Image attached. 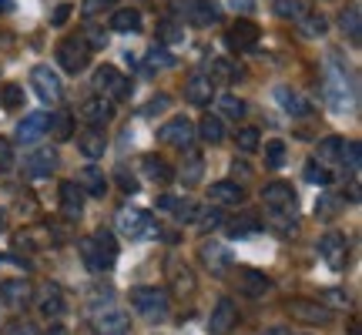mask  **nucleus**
Returning a JSON list of instances; mask_svg holds the SVG:
<instances>
[{
    "label": "nucleus",
    "instance_id": "obj_41",
    "mask_svg": "<svg viewBox=\"0 0 362 335\" xmlns=\"http://www.w3.org/2000/svg\"><path fill=\"white\" fill-rule=\"evenodd\" d=\"M285 165V144L282 141H269L265 144V168H282Z\"/></svg>",
    "mask_w": 362,
    "mask_h": 335
},
{
    "label": "nucleus",
    "instance_id": "obj_46",
    "mask_svg": "<svg viewBox=\"0 0 362 335\" xmlns=\"http://www.w3.org/2000/svg\"><path fill=\"white\" fill-rule=\"evenodd\" d=\"M148 64L151 67H171L175 64V57H171L165 47H151V51H148Z\"/></svg>",
    "mask_w": 362,
    "mask_h": 335
},
{
    "label": "nucleus",
    "instance_id": "obj_57",
    "mask_svg": "<svg viewBox=\"0 0 362 335\" xmlns=\"http://www.w3.org/2000/svg\"><path fill=\"white\" fill-rule=\"evenodd\" d=\"M47 335H67V332L61 329V325H51V329H47Z\"/></svg>",
    "mask_w": 362,
    "mask_h": 335
},
{
    "label": "nucleus",
    "instance_id": "obj_26",
    "mask_svg": "<svg viewBox=\"0 0 362 335\" xmlns=\"http://www.w3.org/2000/svg\"><path fill=\"white\" fill-rule=\"evenodd\" d=\"M78 184H81V192L94 194V198H104V194H107V178H104L101 168H84Z\"/></svg>",
    "mask_w": 362,
    "mask_h": 335
},
{
    "label": "nucleus",
    "instance_id": "obj_17",
    "mask_svg": "<svg viewBox=\"0 0 362 335\" xmlns=\"http://www.w3.org/2000/svg\"><path fill=\"white\" fill-rule=\"evenodd\" d=\"M228 44L238 47V51H252L259 44V27L252 24V20H235L232 30H228Z\"/></svg>",
    "mask_w": 362,
    "mask_h": 335
},
{
    "label": "nucleus",
    "instance_id": "obj_51",
    "mask_svg": "<svg viewBox=\"0 0 362 335\" xmlns=\"http://www.w3.org/2000/svg\"><path fill=\"white\" fill-rule=\"evenodd\" d=\"M67 17H71V4H61V7L54 11L51 24H54V27H61V24H64V20H67Z\"/></svg>",
    "mask_w": 362,
    "mask_h": 335
},
{
    "label": "nucleus",
    "instance_id": "obj_48",
    "mask_svg": "<svg viewBox=\"0 0 362 335\" xmlns=\"http://www.w3.org/2000/svg\"><path fill=\"white\" fill-rule=\"evenodd\" d=\"M117 184H121V188H124V192H138V178H134V175H128V171H124V168H121V171H117Z\"/></svg>",
    "mask_w": 362,
    "mask_h": 335
},
{
    "label": "nucleus",
    "instance_id": "obj_59",
    "mask_svg": "<svg viewBox=\"0 0 362 335\" xmlns=\"http://www.w3.org/2000/svg\"><path fill=\"white\" fill-rule=\"evenodd\" d=\"M269 335H285V332H282V329H279V325H275V329H272V332H269Z\"/></svg>",
    "mask_w": 362,
    "mask_h": 335
},
{
    "label": "nucleus",
    "instance_id": "obj_10",
    "mask_svg": "<svg viewBox=\"0 0 362 335\" xmlns=\"http://www.w3.org/2000/svg\"><path fill=\"white\" fill-rule=\"evenodd\" d=\"M158 138L165 144H175V148H188L194 141V124L188 117H171L168 124L158 131Z\"/></svg>",
    "mask_w": 362,
    "mask_h": 335
},
{
    "label": "nucleus",
    "instance_id": "obj_40",
    "mask_svg": "<svg viewBox=\"0 0 362 335\" xmlns=\"http://www.w3.org/2000/svg\"><path fill=\"white\" fill-rule=\"evenodd\" d=\"M202 175H205V161H202L198 155H192V161H188V165H185V171H181V181L192 188V184H198V181H202Z\"/></svg>",
    "mask_w": 362,
    "mask_h": 335
},
{
    "label": "nucleus",
    "instance_id": "obj_43",
    "mask_svg": "<svg viewBox=\"0 0 362 335\" xmlns=\"http://www.w3.org/2000/svg\"><path fill=\"white\" fill-rule=\"evenodd\" d=\"M0 104H4L7 111L21 107V104H24V88H17V84H7V88H4V94H0Z\"/></svg>",
    "mask_w": 362,
    "mask_h": 335
},
{
    "label": "nucleus",
    "instance_id": "obj_21",
    "mask_svg": "<svg viewBox=\"0 0 362 335\" xmlns=\"http://www.w3.org/2000/svg\"><path fill=\"white\" fill-rule=\"evenodd\" d=\"M47 134V114H27L21 124H17V138L24 144H34Z\"/></svg>",
    "mask_w": 362,
    "mask_h": 335
},
{
    "label": "nucleus",
    "instance_id": "obj_4",
    "mask_svg": "<svg viewBox=\"0 0 362 335\" xmlns=\"http://www.w3.org/2000/svg\"><path fill=\"white\" fill-rule=\"evenodd\" d=\"M88 61H90V47L81 37H67L57 44V64H61V71L81 74L88 67Z\"/></svg>",
    "mask_w": 362,
    "mask_h": 335
},
{
    "label": "nucleus",
    "instance_id": "obj_20",
    "mask_svg": "<svg viewBox=\"0 0 362 335\" xmlns=\"http://www.w3.org/2000/svg\"><path fill=\"white\" fill-rule=\"evenodd\" d=\"M30 295H34V288H30V282H24V278L0 282V298H4L7 305H24V302H30Z\"/></svg>",
    "mask_w": 362,
    "mask_h": 335
},
{
    "label": "nucleus",
    "instance_id": "obj_37",
    "mask_svg": "<svg viewBox=\"0 0 362 335\" xmlns=\"http://www.w3.org/2000/svg\"><path fill=\"white\" fill-rule=\"evenodd\" d=\"M242 288H245L248 295H262V292L269 288V278H265V275H259L255 269H245V271H242Z\"/></svg>",
    "mask_w": 362,
    "mask_h": 335
},
{
    "label": "nucleus",
    "instance_id": "obj_31",
    "mask_svg": "<svg viewBox=\"0 0 362 335\" xmlns=\"http://www.w3.org/2000/svg\"><path fill=\"white\" fill-rule=\"evenodd\" d=\"M40 312H44L47 319H57V315L64 312V295H61V292H57L54 285L40 292Z\"/></svg>",
    "mask_w": 362,
    "mask_h": 335
},
{
    "label": "nucleus",
    "instance_id": "obj_44",
    "mask_svg": "<svg viewBox=\"0 0 362 335\" xmlns=\"http://www.w3.org/2000/svg\"><path fill=\"white\" fill-rule=\"evenodd\" d=\"M185 37V30H181L175 20H161L158 24V40H165V44H175V40Z\"/></svg>",
    "mask_w": 362,
    "mask_h": 335
},
{
    "label": "nucleus",
    "instance_id": "obj_14",
    "mask_svg": "<svg viewBox=\"0 0 362 335\" xmlns=\"http://www.w3.org/2000/svg\"><path fill=\"white\" fill-rule=\"evenodd\" d=\"M61 211L71 221H78L84 215V192H81L78 181H64L61 184Z\"/></svg>",
    "mask_w": 362,
    "mask_h": 335
},
{
    "label": "nucleus",
    "instance_id": "obj_18",
    "mask_svg": "<svg viewBox=\"0 0 362 335\" xmlns=\"http://www.w3.org/2000/svg\"><path fill=\"white\" fill-rule=\"evenodd\" d=\"M211 94H215V81L208 78V74H194V78H188V84H185V98H188V104H208L211 101Z\"/></svg>",
    "mask_w": 362,
    "mask_h": 335
},
{
    "label": "nucleus",
    "instance_id": "obj_30",
    "mask_svg": "<svg viewBox=\"0 0 362 335\" xmlns=\"http://www.w3.org/2000/svg\"><path fill=\"white\" fill-rule=\"evenodd\" d=\"M78 148H81V155H84V158H101L104 151H107V141H104L101 131L94 128V131H88V134H81Z\"/></svg>",
    "mask_w": 362,
    "mask_h": 335
},
{
    "label": "nucleus",
    "instance_id": "obj_6",
    "mask_svg": "<svg viewBox=\"0 0 362 335\" xmlns=\"http://www.w3.org/2000/svg\"><path fill=\"white\" fill-rule=\"evenodd\" d=\"M319 255L329 269H346V261H349V242H346V235L339 232H329L322 235V242H319Z\"/></svg>",
    "mask_w": 362,
    "mask_h": 335
},
{
    "label": "nucleus",
    "instance_id": "obj_24",
    "mask_svg": "<svg viewBox=\"0 0 362 335\" xmlns=\"http://www.w3.org/2000/svg\"><path fill=\"white\" fill-rule=\"evenodd\" d=\"M111 30H115V34H138V30H141V13L134 11V7H121V11H115V17H111Z\"/></svg>",
    "mask_w": 362,
    "mask_h": 335
},
{
    "label": "nucleus",
    "instance_id": "obj_8",
    "mask_svg": "<svg viewBox=\"0 0 362 335\" xmlns=\"http://www.w3.org/2000/svg\"><path fill=\"white\" fill-rule=\"evenodd\" d=\"M54 171H57V151L54 148H37V151L27 155V161H24L27 178H51Z\"/></svg>",
    "mask_w": 362,
    "mask_h": 335
},
{
    "label": "nucleus",
    "instance_id": "obj_25",
    "mask_svg": "<svg viewBox=\"0 0 362 335\" xmlns=\"http://www.w3.org/2000/svg\"><path fill=\"white\" fill-rule=\"evenodd\" d=\"M47 131H51L54 141H71L74 138V114H67V111L47 114Z\"/></svg>",
    "mask_w": 362,
    "mask_h": 335
},
{
    "label": "nucleus",
    "instance_id": "obj_27",
    "mask_svg": "<svg viewBox=\"0 0 362 335\" xmlns=\"http://www.w3.org/2000/svg\"><path fill=\"white\" fill-rule=\"evenodd\" d=\"M342 34H346L352 44H359L362 40V11H359V4H349V7L342 11Z\"/></svg>",
    "mask_w": 362,
    "mask_h": 335
},
{
    "label": "nucleus",
    "instance_id": "obj_23",
    "mask_svg": "<svg viewBox=\"0 0 362 335\" xmlns=\"http://www.w3.org/2000/svg\"><path fill=\"white\" fill-rule=\"evenodd\" d=\"M78 252H81V258H84V265H88L90 271H107L111 265H115L111 258H104V252L94 245L90 238H81V242H78Z\"/></svg>",
    "mask_w": 362,
    "mask_h": 335
},
{
    "label": "nucleus",
    "instance_id": "obj_5",
    "mask_svg": "<svg viewBox=\"0 0 362 335\" xmlns=\"http://www.w3.org/2000/svg\"><path fill=\"white\" fill-rule=\"evenodd\" d=\"M30 88H34V94H37L44 104H57L64 98V84L57 78V71H51L47 64H40L30 71Z\"/></svg>",
    "mask_w": 362,
    "mask_h": 335
},
{
    "label": "nucleus",
    "instance_id": "obj_60",
    "mask_svg": "<svg viewBox=\"0 0 362 335\" xmlns=\"http://www.w3.org/2000/svg\"><path fill=\"white\" fill-rule=\"evenodd\" d=\"M4 221H7V215H4V211H0V232H4Z\"/></svg>",
    "mask_w": 362,
    "mask_h": 335
},
{
    "label": "nucleus",
    "instance_id": "obj_45",
    "mask_svg": "<svg viewBox=\"0 0 362 335\" xmlns=\"http://www.w3.org/2000/svg\"><path fill=\"white\" fill-rule=\"evenodd\" d=\"M259 141H262L259 128H242V131H238V148H242V151H255V148H259Z\"/></svg>",
    "mask_w": 362,
    "mask_h": 335
},
{
    "label": "nucleus",
    "instance_id": "obj_16",
    "mask_svg": "<svg viewBox=\"0 0 362 335\" xmlns=\"http://www.w3.org/2000/svg\"><path fill=\"white\" fill-rule=\"evenodd\" d=\"M275 101L282 104V111L292 117H309L312 114V104L292 88H275Z\"/></svg>",
    "mask_w": 362,
    "mask_h": 335
},
{
    "label": "nucleus",
    "instance_id": "obj_56",
    "mask_svg": "<svg viewBox=\"0 0 362 335\" xmlns=\"http://www.w3.org/2000/svg\"><path fill=\"white\" fill-rule=\"evenodd\" d=\"M7 335H34V332H30V325L13 322V325H11V332H7Z\"/></svg>",
    "mask_w": 362,
    "mask_h": 335
},
{
    "label": "nucleus",
    "instance_id": "obj_7",
    "mask_svg": "<svg viewBox=\"0 0 362 335\" xmlns=\"http://www.w3.org/2000/svg\"><path fill=\"white\" fill-rule=\"evenodd\" d=\"M94 88L101 90V98L107 94V98H117V101L131 94V84L121 78V71H117V67H111V64H104V67H98V71H94Z\"/></svg>",
    "mask_w": 362,
    "mask_h": 335
},
{
    "label": "nucleus",
    "instance_id": "obj_2",
    "mask_svg": "<svg viewBox=\"0 0 362 335\" xmlns=\"http://www.w3.org/2000/svg\"><path fill=\"white\" fill-rule=\"evenodd\" d=\"M131 305L141 312L144 319H165L168 315V292L158 288V285H144V288H134L131 292Z\"/></svg>",
    "mask_w": 362,
    "mask_h": 335
},
{
    "label": "nucleus",
    "instance_id": "obj_22",
    "mask_svg": "<svg viewBox=\"0 0 362 335\" xmlns=\"http://www.w3.org/2000/svg\"><path fill=\"white\" fill-rule=\"evenodd\" d=\"M202 261H205L215 275H221V271L232 265V252L225 245H218V242H208V245H202Z\"/></svg>",
    "mask_w": 362,
    "mask_h": 335
},
{
    "label": "nucleus",
    "instance_id": "obj_38",
    "mask_svg": "<svg viewBox=\"0 0 362 335\" xmlns=\"http://www.w3.org/2000/svg\"><path fill=\"white\" fill-rule=\"evenodd\" d=\"M298 24H302V34H305V37H322L325 27H329V24H325L322 13H312V11L305 13V17H302Z\"/></svg>",
    "mask_w": 362,
    "mask_h": 335
},
{
    "label": "nucleus",
    "instance_id": "obj_58",
    "mask_svg": "<svg viewBox=\"0 0 362 335\" xmlns=\"http://www.w3.org/2000/svg\"><path fill=\"white\" fill-rule=\"evenodd\" d=\"M4 11H11V0H0V13Z\"/></svg>",
    "mask_w": 362,
    "mask_h": 335
},
{
    "label": "nucleus",
    "instance_id": "obj_55",
    "mask_svg": "<svg viewBox=\"0 0 362 335\" xmlns=\"http://www.w3.org/2000/svg\"><path fill=\"white\" fill-rule=\"evenodd\" d=\"M232 175H235V178H248V165H245V161H235Z\"/></svg>",
    "mask_w": 362,
    "mask_h": 335
},
{
    "label": "nucleus",
    "instance_id": "obj_3",
    "mask_svg": "<svg viewBox=\"0 0 362 335\" xmlns=\"http://www.w3.org/2000/svg\"><path fill=\"white\" fill-rule=\"evenodd\" d=\"M115 221H117V232L124 238H144V235L155 232V218L144 208H121Z\"/></svg>",
    "mask_w": 362,
    "mask_h": 335
},
{
    "label": "nucleus",
    "instance_id": "obj_15",
    "mask_svg": "<svg viewBox=\"0 0 362 335\" xmlns=\"http://www.w3.org/2000/svg\"><path fill=\"white\" fill-rule=\"evenodd\" d=\"M235 322H238V309H235L232 298H221L218 305H215V312H211V322H208V329L215 335H225L228 329H235Z\"/></svg>",
    "mask_w": 362,
    "mask_h": 335
},
{
    "label": "nucleus",
    "instance_id": "obj_35",
    "mask_svg": "<svg viewBox=\"0 0 362 335\" xmlns=\"http://www.w3.org/2000/svg\"><path fill=\"white\" fill-rule=\"evenodd\" d=\"M211 81H235L242 78V67H235L232 61H225V57H218V61H211V74H208Z\"/></svg>",
    "mask_w": 362,
    "mask_h": 335
},
{
    "label": "nucleus",
    "instance_id": "obj_49",
    "mask_svg": "<svg viewBox=\"0 0 362 335\" xmlns=\"http://www.w3.org/2000/svg\"><path fill=\"white\" fill-rule=\"evenodd\" d=\"M107 4H115V0H84V7H81V11L88 13V17H94V13H101Z\"/></svg>",
    "mask_w": 362,
    "mask_h": 335
},
{
    "label": "nucleus",
    "instance_id": "obj_54",
    "mask_svg": "<svg viewBox=\"0 0 362 335\" xmlns=\"http://www.w3.org/2000/svg\"><path fill=\"white\" fill-rule=\"evenodd\" d=\"M175 205H178V198H171V194L158 198V208H161V211H175Z\"/></svg>",
    "mask_w": 362,
    "mask_h": 335
},
{
    "label": "nucleus",
    "instance_id": "obj_9",
    "mask_svg": "<svg viewBox=\"0 0 362 335\" xmlns=\"http://www.w3.org/2000/svg\"><path fill=\"white\" fill-rule=\"evenodd\" d=\"M288 312H292V319L309 322V325H325L332 319V312L325 309L322 302H309V298H292V302H288Z\"/></svg>",
    "mask_w": 362,
    "mask_h": 335
},
{
    "label": "nucleus",
    "instance_id": "obj_11",
    "mask_svg": "<svg viewBox=\"0 0 362 335\" xmlns=\"http://www.w3.org/2000/svg\"><path fill=\"white\" fill-rule=\"evenodd\" d=\"M262 201H265L272 211H292V208H296V192H292V184H285V181H272V184H265V192H262Z\"/></svg>",
    "mask_w": 362,
    "mask_h": 335
},
{
    "label": "nucleus",
    "instance_id": "obj_1",
    "mask_svg": "<svg viewBox=\"0 0 362 335\" xmlns=\"http://www.w3.org/2000/svg\"><path fill=\"white\" fill-rule=\"evenodd\" d=\"M171 7L178 17H185L194 27H208L221 20V7L215 0H171Z\"/></svg>",
    "mask_w": 362,
    "mask_h": 335
},
{
    "label": "nucleus",
    "instance_id": "obj_32",
    "mask_svg": "<svg viewBox=\"0 0 362 335\" xmlns=\"http://www.w3.org/2000/svg\"><path fill=\"white\" fill-rule=\"evenodd\" d=\"M272 7H275V13H279V17H285V20H302V17L309 13L305 0H275Z\"/></svg>",
    "mask_w": 362,
    "mask_h": 335
},
{
    "label": "nucleus",
    "instance_id": "obj_29",
    "mask_svg": "<svg viewBox=\"0 0 362 335\" xmlns=\"http://www.w3.org/2000/svg\"><path fill=\"white\" fill-rule=\"evenodd\" d=\"M198 134H202V141H208V144H221L225 141V124H221V117L205 114L202 124H198Z\"/></svg>",
    "mask_w": 362,
    "mask_h": 335
},
{
    "label": "nucleus",
    "instance_id": "obj_53",
    "mask_svg": "<svg viewBox=\"0 0 362 335\" xmlns=\"http://www.w3.org/2000/svg\"><path fill=\"white\" fill-rule=\"evenodd\" d=\"M84 44H88V47H104V44H107V34H104V30H90V37L84 40Z\"/></svg>",
    "mask_w": 362,
    "mask_h": 335
},
{
    "label": "nucleus",
    "instance_id": "obj_34",
    "mask_svg": "<svg viewBox=\"0 0 362 335\" xmlns=\"http://www.w3.org/2000/svg\"><path fill=\"white\" fill-rule=\"evenodd\" d=\"M218 114L238 121V117H245V101H242V98H235V94H221L218 98Z\"/></svg>",
    "mask_w": 362,
    "mask_h": 335
},
{
    "label": "nucleus",
    "instance_id": "obj_28",
    "mask_svg": "<svg viewBox=\"0 0 362 335\" xmlns=\"http://www.w3.org/2000/svg\"><path fill=\"white\" fill-rule=\"evenodd\" d=\"M144 175H148L151 181H158V184H168V181L175 178L171 165L165 161V158H158V155H148V158H144Z\"/></svg>",
    "mask_w": 362,
    "mask_h": 335
},
{
    "label": "nucleus",
    "instance_id": "obj_13",
    "mask_svg": "<svg viewBox=\"0 0 362 335\" xmlns=\"http://www.w3.org/2000/svg\"><path fill=\"white\" fill-rule=\"evenodd\" d=\"M94 332L98 335H128L131 332V319L121 309H107L94 319Z\"/></svg>",
    "mask_w": 362,
    "mask_h": 335
},
{
    "label": "nucleus",
    "instance_id": "obj_33",
    "mask_svg": "<svg viewBox=\"0 0 362 335\" xmlns=\"http://www.w3.org/2000/svg\"><path fill=\"white\" fill-rule=\"evenodd\" d=\"M339 161L346 165V171H349V175H359V168H362V144L359 141H346V144H342V155H339Z\"/></svg>",
    "mask_w": 362,
    "mask_h": 335
},
{
    "label": "nucleus",
    "instance_id": "obj_47",
    "mask_svg": "<svg viewBox=\"0 0 362 335\" xmlns=\"http://www.w3.org/2000/svg\"><path fill=\"white\" fill-rule=\"evenodd\" d=\"M13 168V144L7 138H0V171H11Z\"/></svg>",
    "mask_w": 362,
    "mask_h": 335
},
{
    "label": "nucleus",
    "instance_id": "obj_39",
    "mask_svg": "<svg viewBox=\"0 0 362 335\" xmlns=\"http://www.w3.org/2000/svg\"><path fill=\"white\" fill-rule=\"evenodd\" d=\"M342 138H325V141H319V165H329V161H339V155H342Z\"/></svg>",
    "mask_w": 362,
    "mask_h": 335
},
{
    "label": "nucleus",
    "instance_id": "obj_12",
    "mask_svg": "<svg viewBox=\"0 0 362 335\" xmlns=\"http://www.w3.org/2000/svg\"><path fill=\"white\" fill-rule=\"evenodd\" d=\"M81 117L88 121L90 128H104V124L115 117V107H111V101H107V98H101V94H98V98H88V101L81 104Z\"/></svg>",
    "mask_w": 362,
    "mask_h": 335
},
{
    "label": "nucleus",
    "instance_id": "obj_50",
    "mask_svg": "<svg viewBox=\"0 0 362 335\" xmlns=\"http://www.w3.org/2000/svg\"><path fill=\"white\" fill-rule=\"evenodd\" d=\"M245 225H232V235L235 238H242V235H248V232H255L259 225H255V218H242Z\"/></svg>",
    "mask_w": 362,
    "mask_h": 335
},
{
    "label": "nucleus",
    "instance_id": "obj_42",
    "mask_svg": "<svg viewBox=\"0 0 362 335\" xmlns=\"http://www.w3.org/2000/svg\"><path fill=\"white\" fill-rule=\"evenodd\" d=\"M305 181H312V184H329V181H332V171L325 165H319V161H309V165H305Z\"/></svg>",
    "mask_w": 362,
    "mask_h": 335
},
{
    "label": "nucleus",
    "instance_id": "obj_52",
    "mask_svg": "<svg viewBox=\"0 0 362 335\" xmlns=\"http://www.w3.org/2000/svg\"><path fill=\"white\" fill-rule=\"evenodd\" d=\"M168 98H165V94H161V98H155V101H151V104H148V107H144V114H148V117H151V114H155V111H165V107H168Z\"/></svg>",
    "mask_w": 362,
    "mask_h": 335
},
{
    "label": "nucleus",
    "instance_id": "obj_36",
    "mask_svg": "<svg viewBox=\"0 0 362 335\" xmlns=\"http://www.w3.org/2000/svg\"><path fill=\"white\" fill-rule=\"evenodd\" d=\"M90 242L101 248L104 258H111V261H117V242H115V235L107 232V228H98V232L90 235Z\"/></svg>",
    "mask_w": 362,
    "mask_h": 335
},
{
    "label": "nucleus",
    "instance_id": "obj_19",
    "mask_svg": "<svg viewBox=\"0 0 362 335\" xmlns=\"http://www.w3.org/2000/svg\"><path fill=\"white\" fill-rule=\"evenodd\" d=\"M208 194H211V205H242L245 201V192L238 181H215Z\"/></svg>",
    "mask_w": 362,
    "mask_h": 335
}]
</instances>
